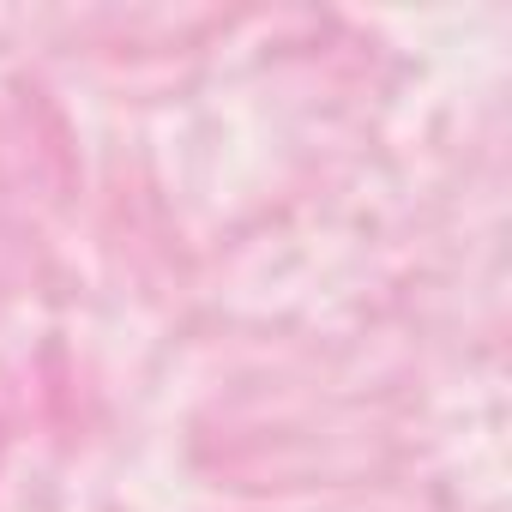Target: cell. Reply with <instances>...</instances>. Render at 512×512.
Wrapping results in <instances>:
<instances>
[{"instance_id": "cell-1", "label": "cell", "mask_w": 512, "mask_h": 512, "mask_svg": "<svg viewBox=\"0 0 512 512\" xmlns=\"http://www.w3.org/2000/svg\"><path fill=\"white\" fill-rule=\"evenodd\" d=\"M0 452H7V428H0Z\"/></svg>"}]
</instances>
